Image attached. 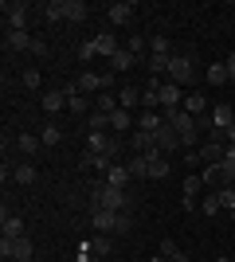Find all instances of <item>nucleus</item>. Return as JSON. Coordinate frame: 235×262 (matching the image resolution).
Returning a JSON list of instances; mask_svg holds the SVG:
<instances>
[{"label": "nucleus", "mask_w": 235, "mask_h": 262, "mask_svg": "<svg viewBox=\"0 0 235 262\" xmlns=\"http://www.w3.org/2000/svg\"><path fill=\"white\" fill-rule=\"evenodd\" d=\"M204 184L208 188H216V192H220V188H231V180H235V161H220V164H208V168H204Z\"/></svg>", "instance_id": "2"}, {"label": "nucleus", "mask_w": 235, "mask_h": 262, "mask_svg": "<svg viewBox=\"0 0 235 262\" xmlns=\"http://www.w3.org/2000/svg\"><path fill=\"white\" fill-rule=\"evenodd\" d=\"M39 110H47V114L67 110V94H63V90H44V94H39Z\"/></svg>", "instance_id": "8"}, {"label": "nucleus", "mask_w": 235, "mask_h": 262, "mask_svg": "<svg viewBox=\"0 0 235 262\" xmlns=\"http://www.w3.org/2000/svg\"><path fill=\"white\" fill-rule=\"evenodd\" d=\"M39 78H44V75H39V67H24V71H20V82L28 90H39Z\"/></svg>", "instance_id": "34"}, {"label": "nucleus", "mask_w": 235, "mask_h": 262, "mask_svg": "<svg viewBox=\"0 0 235 262\" xmlns=\"http://www.w3.org/2000/svg\"><path fill=\"white\" fill-rule=\"evenodd\" d=\"M0 254H4V262H28L35 254V247H32L28 235H20V239H0Z\"/></svg>", "instance_id": "3"}, {"label": "nucleus", "mask_w": 235, "mask_h": 262, "mask_svg": "<svg viewBox=\"0 0 235 262\" xmlns=\"http://www.w3.org/2000/svg\"><path fill=\"white\" fill-rule=\"evenodd\" d=\"M82 168H102V176H106L114 168V161L106 153H87V157H82Z\"/></svg>", "instance_id": "18"}, {"label": "nucleus", "mask_w": 235, "mask_h": 262, "mask_svg": "<svg viewBox=\"0 0 235 262\" xmlns=\"http://www.w3.org/2000/svg\"><path fill=\"white\" fill-rule=\"evenodd\" d=\"M168 59H173V55H149V59H145V71H149V75H161V71L168 75Z\"/></svg>", "instance_id": "29"}, {"label": "nucleus", "mask_w": 235, "mask_h": 262, "mask_svg": "<svg viewBox=\"0 0 235 262\" xmlns=\"http://www.w3.org/2000/svg\"><path fill=\"white\" fill-rule=\"evenodd\" d=\"M153 141H157V149H161V153H165V157H173V153H177V149H184V145H180V133L173 129L168 121H161V129L153 133Z\"/></svg>", "instance_id": "5"}, {"label": "nucleus", "mask_w": 235, "mask_h": 262, "mask_svg": "<svg viewBox=\"0 0 235 262\" xmlns=\"http://www.w3.org/2000/svg\"><path fill=\"white\" fill-rule=\"evenodd\" d=\"M94 110H102V114H114V110H118V98H110V94H98Z\"/></svg>", "instance_id": "39"}, {"label": "nucleus", "mask_w": 235, "mask_h": 262, "mask_svg": "<svg viewBox=\"0 0 235 262\" xmlns=\"http://www.w3.org/2000/svg\"><path fill=\"white\" fill-rule=\"evenodd\" d=\"M130 125H134V118H130V110H122V106H118V110L110 114V129H114V133H125Z\"/></svg>", "instance_id": "21"}, {"label": "nucleus", "mask_w": 235, "mask_h": 262, "mask_svg": "<svg viewBox=\"0 0 235 262\" xmlns=\"http://www.w3.org/2000/svg\"><path fill=\"white\" fill-rule=\"evenodd\" d=\"M125 47H130L134 55H141V47H149V39H141V35H130V39H125Z\"/></svg>", "instance_id": "43"}, {"label": "nucleus", "mask_w": 235, "mask_h": 262, "mask_svg": "<svg viewBox=\"0 0 235 262\" xmlns=\"http://www.w3.org/2000/svg\"><path fill=\"white\" fill-rule=\"evenodd\" d=\"M44 16H47V20H67V12H63V0H51V4H44Z\"/></svg>", "instance_id": "36"}, {"label": "nucleus", "mask_w": 235, "mask_h": 262, "mask_svg": "<svg viewBox=\"0 0 235 262\" xmlns=\"http://www.w3.org/2000/svg\"><path fill=\"white\" fill-rule=\"evenodd\" d=\"M32 55H39V59L47 55V43H44V39H35V43H32Z\"/></svg>", "instance_id": "45"}, {"label": "nucleus", "mask_w": 235, "mask_h": 262, "mask_svg": "<svg viewBox=\"0 0 235 262\" xmlns=\"http://www.w3.org/2000/svg\"><path fill=\"white\" fill-rule=\"evenodd\" d=\"M90 200H94V211H130L134 208V200L125 196V188H114V184H94V192H90Z\"/></svg>", "instance_id": "1"}, {"label": "nucleus", "mask_w": 235, "mask_h": 262, "mask_svg": "<svg viewBox=\"0 0 235 262\" xmlns=\"http://www.w3.org/2000/svg\"><path fill=\"white\" fill-rule=\"evenodd\" d=\"M220 204L235 215V188H220Z\"/></svg>", "instance_id": "41"}, {"label": "nucleus", "mask_w": 235, "mask_h": 262, "mask_svg": "<svg viewBox=\"0 0 235 262\" xmlns=\"http://www.w3.org/2000/svg\"><path fill=\"white\" fill-rule=\"evenodd\" d=\"M87 153H110V137L106 133H87Z\"/></svg>", "instance_id": "23"}, {"label": "nucleus", "mask_w": 235, "mask_h": 262, "mask_svg": "<svg viewBox=\"0 0 235 262\" xmlns=\"http://www.w3.org/2000/svg\"><path fill=\"white\" fill-rule=\"evenodd\" d=\"M94 51H98V55H106V59H114V55L122 51V43H118V39H114L110 32H98V35H94Z\"/></svg>", "instance_id": "10"}, {"label": "nucleus", "mask_w": 235, "mask_h": 262, "mask_svg": "<svg viewBox=\"0 0 235 262\" xmlns=\"http://www.w3.org/2000/svg\"><path fill=\"white\" fill-rule=\"evenodd\" d=\"M224 141H227V145H235V125H231V129L224 133Z\"/></svg>", "instance_id": "49"}, {"label": "nucleus", "mask_w": 235, "mask_h": 262, "mask_svg": "<svg viewBox=\"0 0 235 262\" xmlns=\"http://www.w3.org/2000/svg\"><path fill=\"white\" fill-rule=\"evenodd\" d=\"M4 43H8V51H24V47H28V51H32V35L28 32H4Z\"/></svg>", "instance_id": "12"}, {"label": "nucleus", "mask_w": 235, "mask_h": 262, "mask_svg": "<svg viewBox=\"0 0 235 262\" xmlns=\"http://www.w3.org/2000/svg\"><path fill=\"white\" fill-rule=\"evenodd\" d=\"M118 106H122V110H134V106H141V90H134V86H122V94H118Z\"/></svg>", "instance_id": "26"}, {"label": "nucleus", "mask_w": 235, "mask_h": 262, "mask_svg": "<svg viewBox=\"0 0 235 262\" xmlns=\"http://www.w3.org/2000/svg\"><path fill=\"white\" fill-rule=\"evenodd\" d=\"M130 149H134V153H153V149H157L153 133H145V129H134V137H130Z\"/></svg>", "instance_id": "11"}, {"label": "nucleus", "mask_w": 235, "mask_h": 262, "mask_svg": "<svg viewBox=\"0 0 235 262\" xmlns=\"http://www.w3.org/2000/svg\"><path fill=\"white\" fill-rule=\"evenodd\" d=\"M125 168H130V176H149V157L145 153H134Z\"/></svg>", "instance_id": "27"}, {"label": "nucleus", "mask_w": 235, "mask_h": 262, "mask_svg": "<svg viewBox=\"0 0 235 262\" xmlns=\"http://www.w3.org/2000/svg\"><path fill=\"white\" fill-rule=\"evenodd\" d=\"M87 129H90V133H106V129H110V114L90 110V114H87Z\"/></svg>", "instance_id": "15"}, {"label": "nucleus", "mask_w": 235, "mask_h": 262, "mask_svg": "<svg viewBox=\"0 0 235 262\" xmlns=\"http://www.w3.org/2000/svg\"><path fill=\"white\" fill-rule=\"evenodd\" d=\"M161 114H157V110H145V114H141V121H137V129H145V133H157L161 129Z\"/></svg>", "instance_id": "25"}, {"label": "nucleus", "mask_w": 235, "mask_h": 262, "mask_svg": "<svg viewBox=\"0 0 235 262\" xmlns=\"http://www.w3.org/2000/svg\"><path fill=\"white\" fill-rule=\"evenodd\" d=\"M180 251V247H177V243H173V239H161V254H165V258H173V254H177Z\"/></svg>", "instance_id": "44"}, {"label": "nucleus", "mask_w": 235, "mask_h": 262, "mask_svg": "<svg viewBox=\"0 0 235 262\" xmlns=\"http://www.w3.org/2000/svg\"><path fill=\"white\" fill-rule=\"evenodd\" d=\"M180 110H184V114H192V118H200L204 110H208V98H204L200 90H192L188 98H184V106H180Z\"/></svg>", "instance_id": "13"}, {"label": "nucleus", "mask_w": 235, "mask_h": 262, "mask_svg": "<svg viewBox=\"0 0 235 262\" xmlns=\"http://www.w3.org/2000/svg\"><path fill=\"white\" fill-rule=\"evenodd\" d=\"M149 51L153 55H168V39L165 35H153V39H149Z\"/></svg>", "instance_id": "40"}, {"label": "nucleus", "mask_w": 235, "mask_h": 262, "mask_svg": "<svg viewBox=\"0 0 235 262\" xmlns=\"http://www.w3.org/2000/svg\"><path fill=\"white\" fill-rule=\"evenodd\" d=\"M102 180H106V184H114V188H125V184H130V168H125V164H114Z\"/></svg>", "instance_id": "19"}, {"label": "nucleus", "mask_w": 235, "mask_h": 262, "mask_svg": "<svg viewBox=\"0 0 235 262\" xmlns=\"http://www.w3.org/2000/svg\"><path fill=\"white\" fill-rule=\"evenodd\" d=\"M90 106H94V102H90L87 94H67V110L71 114H90Z\"/></svg>", "instance_id": "28"}, {"label": "nucleus", "mask_w": 235, "mask_h": 262, "mask_svg": "<svg viewBox=\"0 0 235 262\" xmlns=\"http://www.w3.org/2000/svg\"><path fill=\"white\" fill-rule=\"evenodd\" d=\"M224 67H227V75H231V78H235V51H231V55H227V63H224Z\"/></svg>", "instance_id": "46"}, {"label": "nucleus", "mask_w": 235, "mask_h": 262, "mask_svg": "<svg viewBox=\"0 0 235 262\" xmlns=\"http://www.w3.org/2000/svg\"><path fill=\"white\" fill-rule=\"evenodd\" d=\"M231 188H235V180H231Z\"/></svg>", "instance_id": "51"}, {"label": "nucleus", "mask_w": 235, "mask_h": 262, "mask_svg": "<svg viewBox=\"0 0 235 262\" xmlns=\"http://www.w3.org/2000/svg\"><path fill=\"white\" fill-rule=\"evenodd\" d=\"M157 98H161V106H165V110L184 106V94H180L177 82H161V86H157Z\"/></svg>", "instance_id": "6"}, {"label": "nucleus", "mask_w": 235, "mask_h": 262, "mask_svg": "<svg viewBox=\"0 0 235 262\" xmlns=\"http://www.w3.org/2000/svg\"><path fill=\"white\" fill-rule=\"evenodd\" d=\"M87 247H90L94 254H98V258H106V254H110V239H102V235H98V239H90Z\"/></svg>", "instance_id": "38"}, {"label": "nucleus", "mask_w": 235, "mask_h": 262, "mask_svg": "<svg viewBox=\"0 0 235 262\" xmlns=\"http://www.w3.org/2000/svg\"><path fill=\"white\" fill-rule=\"evenodd\" d=\"M224 161H235V145H224Z\"/></svg>", "instance_id": "47"}, {"label": "nucleus", "mask_w": 235, "mask_h": 262, "mask_svg": "<svg viewBox=\"0 0 235 262\" xmlns=\"http://www.w3.org/2000/svg\"><path fill=\"white\" fill-rule=\"evenodd\" d=\"M16 145H20V153H24V157H32L44 141H39V133H20V137H16Z\"/></svg>", "instance_id": "24"}, {"label": "nucleus", "mask_w": 235, "mask_h": 262, "mask_svg": "<svg viewBox=\"0 0 235 262\" xmlns=\"http://www.w3.org/2000/svg\"><path fill=\"white\" fill-rule=\"evenodd\" d=\"M200 161L204 164H220V161H224V141H208L200 149Z\"/></svg>", "instance_id": "17"}, {"label": "nucleus", "mask_w": 235, "mask_h": 262, "mask_svg": "<svg viewBox=\"0 0 235 262\" xmlns=\"http://www.w3.org/2000/svg\"><path fill=\"white\" fill-rule=\"evenodd\" d=\"M63 12H67V20H71V24H82V20L90 16L82 0H63Z\"/></svg>", "instance_id": "16"}, {"label": "nucleus", "mask_w": 235, "mask_h": 262, "mask_svg": "<svg viewBox=\"0 0 235 262\" xmlns=\"http://www.w3.org/2000/svg\"><path fill=\"white\" fill-rule=\"evenodd\" d=\"M168 82H177V86H188V82H196L188 55H173V59H168Z\"/></svg>", "instance_id": "4"}, {"label": "nucleus", "mask_w": 235, "mask_h": 262, "mask_svg": "<svg viewBox=\"0 0 235 262\" xmlns=\"http://www.w3.org/2000/svg\"><path fill=\"white\" fill-rule=\"evenodd\" d=\"M94 55H98V51H94V39H87V43L78 47V59H82V63H90Z\"/></svg>", "instance_id": "42"}, {"label": "nucleus", "mask_w": 235, "mask_h": 262, "mask_svg": "<svg viewBox=\"0 0 235 262\" xmlns=\"http://www.w3.org/2000/svg\"><path fill=\"white\" fill-rule=\"evenodd\" d=\"M200 211H204V215H220V211H224V204H220V192H212L208 200H200Z\"/></svg>", "instance_id": "35"}, {"label": "nucleus", "mask_w": 235, "mask_h": 262, "mask_svg": "<svg viewBox=\"0 0 235 262\" xmlns=\"http://www.w3.org/2000/svg\"><path fill=\"white\" fill-rule=\"evenodd\" d=\"M149 262H168V258H165V254H153V258H149Z\"/></svg>", "instance_id": "50"}, {"label": "nucleus", "mask_w": 235, "mask_h": 262, "mask_svg": "<svg viewBox=\"0 0 235 262\" xmlns=\"http://www.w3.org/2000/svg\"><path fill=\"white\" fill-rule=\"evenodd\" d=\"M204 188H208V184H204V176H196V172H192V176H184V196H192V200H196V196L204 192Z\"/></svg>", "instance_id": "33"}, {"label": "nucleus", "mask_w": 235, "mask_h": 262, "mask_svg": "<svg viewBox=\"0 0 235 262\" xmlns=\"http://www.w3.org/2000/svg\"><path fill=\"white\" fill-rule=\"evenodd\" d=\"M39 141H44L47 149H55V145L63 141V129H59V125H44V129H39Z\"/></svg>", "instance_id": "30"}, {"label": "nucleus", "mask_w": 235, "mask_h": 262, "mask_svg": "<svg viewBox=\"0 0 235 262\" xmlns=\"http://www.w3.org/2000/svg\"><path fill=\"white\" fill-rule=\"evenodd\" d=\"M94 231H118V211H94Z\"/></svg>", "instance_id": "22"}, {"label": "nucleus", "mask_w": 235, "mask_h": 262, "mask_svg": "<svg viewBox=\"0 0 235 262\" xmlns=\"http://www.w3.org/2000/svg\"><path fill=\"white\" fill-rule=\"evenodd\" d=\"M12 180H16V184H35V164H16V176H12Z\"/></svg>", "instance_id": "32"}, {"label": "nucleus", "mask_w": 235, "mask_h": 262, "mask_svg": "<svg viewBox=\"0 0 235 262\" xmlns=\"http://www.w3.org/2000/svg\"><path fill=\"white\" fill-rule=\"evenodd\" d=\"M157 86H161V82H153L149 90H141V106H145V110H157V106H161V98H157Z\"/></svg>", "instance_id": "37"}, {"label": "nucleus", "mask_w": 235, "mask_h": 262, "mask_svg": "<svg viewBox=\"0 0 235 262\" xmlns=\"http://www.w3.org/2000/svg\"><path fill=\"white\" fill-rule=\"evenodd\" d=\"M0 227H4V239H20V235H24V219L4 211V223H0Z\"/></svg>", "instance_id": "20"}, {"label": "nucleus", "mask_w": 235, "mask_h": 262, "mask_svg": "<svg viewBox=\"0 0 235 262\" xmlns=\"http://www.w3.org/2000/svg\"><path fill=\"white\" fill-rule=\"evenodd\" d=\"M106 20H110V24H130V20H134V4H130V0L110 4V8H106Z\"/></svg>", "instance_id": "9"}, {"label": "nucleus", "mask_w": 235, "mask_h": 262, "mask_svg": "<svg viewBox=\"0 0 235 262\" xmlns=\"http://www.w3.org/2000/svg\"><path fill=\"white\" fill-rule=\"evenodd\" d=\"M212 125H216V133H227L235 125V110L227 106V102L224 106H212Z\"/></svg>", "instance_id": "7"}, {"label": "nucleus", "mask_w": 235, "mask_h": 262, "mask_svg": "<svg viewBox=\"0 0 235 262\" xmlns=\"http://www.w3.org/2000/svg\"><path fill=\"white\" fill-rule=\"evenodd\" d=\"M204 78H208L212 86H224V82H227V78H231V75H227V67H224V63H212V67H208V75H204Z\"/></svg>", "instance_id": "31"}, {"label": "nucleus", "mask_w": 235, "mask_h": 262, "mask_svg": "<svg viewBox=\"0 0 235 262\" xmlns=\"http://www.w3.org/2000/svg\"><path fill=\"white\" fill-rule=\"evenodd\" d=\"M168 262H192V258H188V254H184V251H177V254H173V258H168Z\"/></svg>", "instance_id": "48"}, {"label": "nucleus", "mask_w": 235, "mask_h": 262, "mask_svg": "<svg viewBox=\"0 0 235 262\" xmlns=\"http://www.w3.org/2000/svg\"><path fill=\"white\" fill-rule=\"evenodd\" d=\"M110 67H114V71H118V75H122V71H130V67H137V55H134V51H130V47L122 43V51H118V55H114V59H110Z\"/></svg>", "instance_id": "14"}]
</instances>
